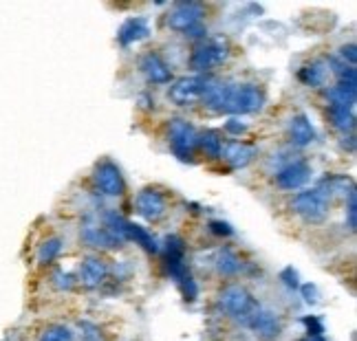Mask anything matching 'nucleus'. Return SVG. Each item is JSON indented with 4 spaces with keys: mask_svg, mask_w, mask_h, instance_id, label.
Returning <instances> with one entry per match:
<instances>
[{
    "mask_svg": "<svg viewBox=\"0 0 357 341\" xmlns=\"http://www.w3.org/2000/svg\"><path fill=\"white\" fill-rule=\"evenodd\" d=\"M326 97L331 106H342L355 111V100H357V84H347V81H337L333 88L326 90Z\"/></svg>",
    "mask_w": 357,
    "mask_h": 341,
    "instance_id": "15",
    "label": "nucleus"
},
{
    "mask_svg": "<svg viewBox=\"0 0 357 341\" xmlns=\"http://www.w3.org/2000/svg\"><path fill=\"white\" fill-rule=\"evenodd\" d=\"M95 183L106 196H121L123 194V176L119 168L111 161H104L95 170Z\"/></svg>",
    "mask_w": 357,
    "mask_h": 341,
    "instance_id": "8",
    "label": "nucleus"
},
{
    "mask_svg": "<svg viewBox=\"0 0 357 341\" xmlns=\"http://www.w3.org/2000/svg\"><path fill=\"white\" fill-rule=\"evenodd\" d=\"M225 58H227V47L223 40H205L192 53L190 64L195 71H208V68L221 64Z\"/></svg>",
    "mask_w": 357,
    "mask_h": 341,
    "instance_id": "5",
    "label": "nucleus"
},
{
    "mask_svg": "<svg viewBox=\"0 0 357 341\" xmlns=\"http://www.w3.org/2000/svg\"><path fill=\"white\" fill-rule=\"evenodd\" d=\"M328 115H331V121L335 124L337 130L353 132V128H355V111H351V108H342V106H328Z\"/></svg>",
    "mask_w": 357,
    "mask_h": 341,
    "instance_id": "20",
    "label": "nucleus"
},
{
    "mask_svg": "<svg viewBox=\"0 0 357 341\" xmlns=\"http://www.w3.org/2000/svg\"><path fill=\"white\" fill-rule=\"evenodd\" d=\"M302 341H324V337L322 335H309L307 339H302Z\"/></svg>",
    "mask_w": 357,
    "mask_h": 341,
    "instance_id": "32",
    "label": "nucleus"
},
{
    "mask_svg": "<svg viewBox=\"0 0 357 341\" xmlns=\"http://www.w3.org/2000/svg\"><path fill=\"white\" fill-rule=\"evenodd\" d=\"M60 251H62V240L60 238H51V240H47L43 244V247H40L38 257H40V262H51Z\"/></svg>",
    "mask_w": 357,
    "mask_h": 341,
    "instance_id": "24",
    "label": "nucleus"
},
{
    "mask_svg": "<svg viewBox=\"0 0 357 341\" xmlns=\"http://www.w3.org/2000/svg\"><path fill=\"white\" fill-rule=\"evenodd\" d=\"M135 205L139 216H144L146 221H157V218H161L163 212H166V200H163V196L157 189H144V192H139Z\"/></svg>",
    "mask_w": 357,
    "mask_h": 341,
    "instance_id": "11",
    "label": "nucleus"
},
{
    "mask_svg": "<svg viewBox=\"0 0 357 341\" xmlns=\"http://www.w3.org/2000/svg\"><path fill=\"white\" fill-rule=\"evenodd\" d=\"M291 207L307 223H322L328 216V194L322 187L307 189V192H302L294 198Z\"/></svg>",
    "mask_w": 357,
    "mask_h": 341,
    "instance_id": "2",
    "label": "nucleus"
},
{
    "mask_svg": "<svg viewBox=\"0 0 357 341\" xmlns=\"http://www.w3.org/2000/svg\"><path fill=\"white\" fill-rule=\"evenodd\" d=\"M349 227L351 229L357 227V194H355V189L349 192Z\"/></svg>",
    "mask_w": 357,
    "mask_h": 341,
    "instance_id": "26",
    "label": "nucleus"
},
{
    "mask_svg": "<svg viewBox=\"0 0 357 341\" xmlns=\"http://www.w3.org/2000/svg\"><path fill=\"white\" fill-rule=\"evenodd\" d=\"M210 227H212L214 234H218V236H229V234H231L229 225H225V223H212Z\"/></svg>",
    "mask_w": 357,
    "mask_h": 341,
    "instance_id": "29",
    "label": "nucleus"
},
{
    "mask_svg": "<svg viewBox=\"0 0 357 341\" xmlns=\"http://www.w3.org/2000/svg\"><path fill=\"white\" fill-rule=\"evenodd\" d=\"M203 13H205V7L201 3H178L168 13V24L174 31L188 33L190 29L203 24Z\"/></svg>",
    "mask_w": 357,
    "mask_h": 341,
    "instance_id": "6",
    "label": "nucleus"
},
{
    "mask_svg": "<svg viewBox=\"0 0 357 341\" xmlns=\"http://www.w3.org/2000/svg\"><path fill=\"white\" fill-rule=\"evenodd\" d=\"M265 104V95L258 86L254 84H231L229 93V102H227V111L225 113H256L260 111Z\"/></svg>",
    "mask_w": 357,
    "mask_h": 341,
    "instance_id": "3",
    "label": "nucleus"
},
{
    "mask_svg": "<svg viewBox=\"0 0 357 341\" xmlns=\"http://www.w3.org/2000/svg\"><path fill=\"white\" fill-rule=\"evenodd\" d=\"M53 280H56V286H58V289H71V286H73V278L71 276H66V273H56V278H53Z\"/></svg>",
    "mask_w": 357,
    "mask_h": 341,
    "instance_id": "28",
    "label": "nucleus"
},
{
    "mask_svg": "<svg viewBox=\"0 0 357 341\" xmlns=\"http://www.w3.org/2000/svg\"><path fill=\"white\" fill-rule=\"evenodd\" d=\"M82 240H84L89 247H98V249H115L123 244V240H119L115 234H111L104 225L100 227L93 221H89L84 227H82Z\"/></svg>",
    "mask_w": 357,
    "mask_h": 341,
    "instance_id": "9",
    "label": "nucleus"
},
{
    "mask_svg": "<svg viewBox=\"0 0 357 341\" xmlns=\"http://www.w3.org/2000/svg\"><path fill=\"white\" fill-rule=\"evenodd\" d=\"M289 132H291V141L300 148L309 145L313 139H315V132L309 124V119L305 115H298L291 119V126H289Z\"/></svg>",
    "mask_w": 357,
    "mask_h": 341,
    "instance_id": "17",
    "label": "nucleus"
},
{
    "mask_svg": "<svg viewBox=\"0 0 357 341\" xmlns=\"http://www.w3.org/2000/svg\"><path fill=\"white\" fill-rule=\"evenodd\" d=\"M135 240L137 244H142V247L146 249V251H157V242H155V238L148 234L146 229H142V227H137V225H130L128 223V229H126V240Z\"/></svg>",
    "mask_w": 357,
    "mask_h": 341,
    "instance_id": "22",
    "label": "nucleus"
},
{
    "mask_svg": "<svg viewBox=\"0 0 357 341\" xmlns=\"http://www.w3.org/2000/svg\"><path fill=\"white\" fill-rule=\"evenodd\" d=\"M298 77L305 81L307 86H322L326 79V66L324 62H311L300 68Z\"/></svg>",
    "mask_w": 357,
    "mask_h": 341,
    "instance_id": "19",
    "label": "nucleus"
},
{
    "mask_svg": "<svg viewBox=\"0 0 357 341\" xmlns=\"http://www.w3.org/2000/svg\"><path fill=\"white\" fill-rule=\"evenodd\" d=\"M221 157L229 163V166L245 168L247 163H252V159L256 157V150L252 145H247V143H241V141H229V143L223 145Z\"/></svg>",
    "mask_w": 357,
    "mask_h": 341,
    "instance_id": "13",
    "label": "nucleus"
},
{
    "mask_svg": "<svg viewBox=\"0 0 357 341\" xmlns=\"http://www.w3.org/2000/svg\"><path fill=\"white\" fill-rule=\"evenodd\" d=\"M146 35H148V24H146V20L135 18V20H128L119 29V42L121 45H130V42H137V40H142Z\"/></svg>",
    "mask_w": 357,
    "mask_h": 341,
    "instance_id": "18",
    "label": "nucleus"
},
{
    "mask_svg": "<svg viewBox=\"0 0 357 341\" xmlns=\"http://www.w3.org/2000/svg\"><path fill=\"white\" fill-rule=\"evenodd\" d=\"M302 293H305V297H307V302H318V291H315V286H305V289H302Z\"/></svg>",
    "mask_w": 357,
    "mask_h": 341,
    "instance_id": "30",
    "label": "nucleus"
},
{
    "mask_svg": "<svg viewBox=\"0 0 357 341\" xmlns=\"http://www.w3.org/2000/svg\"><path fill=\"white\" fill-rule=\"evenodd\" d=\"M311 176V168L307 161H294L287 168H282L276 176V183L282 189H298L300 185H305Z\"/></svg>",
    "mask_w": 357,
    "mask_h": 341,
    "instance_id": "10",
    "label": "nucleus"
},
{
    "mask_svg": "<svg viewBox=\"0 0 357 341\" xmlns=\"http://www.w3.org/2000/svg\"><path fill=\"white\" fill-rule=\"evenodd\" d=\"M142 71L153 84H166L172 75L170 66L163 62L157 53H148V56L142 58Z\"/></svg>",
    "mask_w": 357,
    "mask_h": 341,
    "instance_id": "12",
    "label": "nucleus"
},
{
    "mask_svg": "<svg viewBox=\"0 0 357 341\" xmlns=\"http://www.w3.org/2000/svg\"><path fill=\"white\" fill-rule=\"evenodd\" d=\"M82 282H84L86 286H100L106 278V264L100 260V257H86L84 264H82Z\"/></svg>",
    "mask_w": 357,
    "mask_h": 341,
    "instance_id": "16",
    "label": "nucleus"
},
{
    "mask_svg": "<svg viewBox=\"0 0 357 341\" xmlns=\"http://www.w3.org/2000/svg\"><path fill=\"white\" fill-rule=\"evenodd\" d=\"M221 306L229 312L231 317L243 322L245 326H250L252 317L260 310L258 302L254 299V295L245 289V286H227L221 295Z\"/></svg>",
    "mask_w": 357,
    "mask_h": 341,
    "instance_id": "1",
    "label": "nucleus"
},
{
    "mask_svg": "<svg viewBox=\"0 0 357 341\" xmlns=\"http://www.w3.org/2000/svg\"><path fill=\"white\" fill-rule=\"evenodd\" d=\"M203 86H205V77L203 75H192V77H181L176 79L172 88H170V100L178 106L183 104H192L195 100L201 97L203 93Z\"/></svg>",
    "mask_w": 357,
    "mask_h": 341,
    "instance_id": "7",
    "label": "nucleus"
},
{
    "mask_svg": "<svg viewBox=\"0 0 357 341\" xmlns=\"http://www.w3.org/2000/svg\"><path fill=\"white\" fill-rule=\"evenodd\" d=\"M168 132H170L174 154L181 161H192V152H195V148L199 145L197 130L192 128L185 119H172Z\"/></svg>",
    "mask_w": 357,
    "mask_h": 341,
    "instance_id": "4",
    "label": "nucleus"
},
{
    "mask_svg": "<svg viewBox=\"0 0 357 341\" xmlns=\"http://www.w3.org/2000/svg\"><path fill=\"white\" fill-rule=\"evenodd\" d=\"M355 45H347V47H342L340 49V62H344L347 66H353L355 68Z\"/></svg>",
    "mask_w": 357,
    "mask_h": 341,
    "instance_id": "27",
    "label": "nucleus"
},
{
    "mask_svg": "<svg viewBox=\"0 0 357 341\" xmlns=\"http://www.w3.org/2000/svg\"><path fill=\"white\" fill-rule=\"evenodd\" d=\"M199 145L203 148V152L208 154L210 159H218L221 157V150H223V141L218 132L214 130H205L201 136H199Z\"/></svg>",
    "mask_w": 357,
    "mask_h": 341,
    "instance_id": "21",
    "label": "nucleus"
},
{
    "mask_svg": "<svg viewBox=\"0 0 357 341\" xmlns=\"http://www.w3.org/2000/svg\"><path fill=\"white\" fill-rule=\"evenodd\" d=\"M250 328L254 333H258L263 339H273V337H278V333H280V322H278L276 315H273V312L258 310L256 315L252 317V322H250Z\"/></svg>",
    "mask_w": 357,
    "mask_h": 341,
    "instance_id": "14",
    "label": "nucleus"
},
{
    "mask_svg": "<svg viewBox=\"0 0 357 341\" xmlns=\"http://www.w3.org/2000/svg\"><path fill=\"white\" fill-rule=\"evenodd\" d=\"M40 341H73V333L64 326H51L40 335Z\"/></svg>",
    "mask_w": 357,
    "mask_h": 341,
    "instance_id": "25",
    "label": "nucleus"
},
{
    "mask_svg": "<svg viewBox=\"0 0 357 341\" xmlns=\"http://www.w3.org/2000/svg\"><path fill=\"white\" fill-rule=\"evenodd\" d=\"M216 269H218V273H223V276H234V273H238V269H241V260L229 249H225L216 257Z\"/></svg>",
    "mask_w": 357,
    "mask_h": 341,
    "instance_id": "23",
    "label": "nucleus"
},
{
    "mask_svg": "<svg viewBox=\"0 0 357 341\" xmlns=\"http://www.w3.org/2000/svg\"><path fill=\"white\" fill-rule=\"evenodd\" d=\"M227 130H229V132H243L245 126L241 124L238 119H229V121H227Z\"/></svg>",
    "mask_w": 357,
    "mask_h": 341,
    "instance_id": "31",
    "label": "nucleus"
}]
</instances>
